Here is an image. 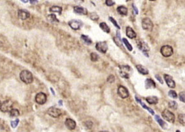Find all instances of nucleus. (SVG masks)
<instances>
[{"mask_svg":"<svg viewBox=\"0 0 185 132\" xmlns=\"http://www.w3.org/2000/svg\"><path fill=\"white\" fill-rule=\"evenodd\" d=\"M21 80L26 84H29L33 82V76L32 74L29 71L24 70L21 71L19 75Z\"/></svg>","mask_w":185,"mask_h":132,"instance_id":"obj_1","label":"nucleus"},{"mask_svg":"<svg viewBox=\"0 0 185 132\" xmlns=\"http://www.w3.org/2000/svg\"><path fill=\"white\" fill-rule=\"evenodd\" d=\"M132 68L129 66H119V73L122 78H130L132 74Z\"/></svg>","mask_w":185,"mask_h":132,"instance_id":"obj_2","label":"nucleus"},{"mask_svg":"<svg viewBox=\"0 0 185 132\" xmlns=\"http://www.w3.org/2000/svg\"><path fill=\"white\" fill-rule=\"evenodd\" d=\"M162 116L165 120L168 121V122L173 124L174 120H175V116L172 112H170L168 110L165 109L162 112Z\"/></svg>","mask_w":185,"mask_h":132,"instance_id":"obj_3","label":"nucleus"},{"mask_svg":"<svg viewBox=\"0 0 185 132\" xmlns=\"http://www.w3.org/2000/svg\"><path fill=\"white\" fill-rule=\"evenodd\" d=\"M142 27L144 30L152 31L153 28V23L149 17H145L142 20Z\"/></svg>","mask_w":185,"mask_h":132,"instance_id":"obj_4","label":"nucleus"},{"mask_svg":"<svg viewBox=\"0 0 185 132\" xmlns=\"http://www.w3.org/2000/svg\"><path fill=\"white\" fill-rule=\"evenodd\" d=\"M160 52L163 56L165 57H170L173 54V49L170 46H163L160 49Z\"/></svg>","mask_w":185,"mask_h":132,"instance_id":"obj_5","label":"nucleus"},{"mask_svg":"<svg viewBox=\"0 0 185 132\" xmlns=\"http://www.w3.org/2000/svg\"><path fill=\"white\" fill-rule=\"evenodd\" d=\"M13 103L11 100H6L1 103L0 110L3 112H10L13 109Z\"/></svg>","mask_w":185,"mask_h":132,"instance_id":"obj_6","label":"nucleus"},{"mask_svg":"<svg viewBox=\"0 0 185 132\" xmlns=\"http://www.w3.org/2000/svg\"><path fill=\"white\" fill-rule=\"evenodd\" d=\"M95 47L98 51L101 53H103V54L106 53L107 49H108V46L106 41H101V42H97Z\"/></svg>","mask_w":185,"mask_h":132,"instance_id":"obj_7","label":"nucleus"},{"mask_svg":"<svg viewBox=\"0 0 185 132\" xmlns=\"http://www.w3.org/2000/svg\"><path fill=\"white\" fill-rule=\"evenodd\" d=\"M47 113H48V115H50V117H53V118H58V117H59L62 115V111L59 109L52 107L49 108L48 109Z\"/></svg>","mask_w":185,"mask_h":132,"instance_id":"obj_8","label":"nucleus"},{"mask_svg":"<svg viewBox=\"0 0 185 132\" xmlns=\"http://www.w3.org/2000/svg\"><path fill=\"white\" fill-rule=\"evenodd\" d=\"M137 46H138L140 50H141L143 52L145 56H147V57H149V55L147 54V52L149 51L150 49H149V46L147 45V43H145L142 41H137Z\"/></svg>","mask_w":185,"mask_h":132,"instance_id":"obj_9","label":"nucleus"},{"mask_svg":"<svg viewBox=\"0 0 185 132\" xmlns=\"http://www.w3.org/2000/svg\"><path fill=\"white\" fill-rule=\"evenodd\" d=\"M35 100L38 104L43 105L47 101V95H46L45 93L39 92L35 95Z\"/></svg>","mask_w":185,"mask_h":132,"instance_id":"obj_10","label":"nucleus"},{"mask_svg":"<svg viewBox=\"0 0 185 132\" xmlns=\"http://www.w3.org/2000/svg\"><path fill=\"white\" fill-rule=\"evenodd\" d=\"M117 94L122 99H126L129 97V92L126 87L121 85L119 86L118 89H117Z\"/></svg>","mask_w":185,"mask_h":132,"instance_id":"obj_11","label":"nucleus"},{"mask_svg":"<svg viewBox=\"0 0 185 132\" xmlns=\"http://www.w3.org/2000/svg\"><path fill=\"white\" fill-rule=\"evenodd\" d=\"M164 78H165V81L166 82L167 85H168L170 88L171 89L175 88L176 87L175 82L174 81L172 76H171V75H168V74H165V75H164Z\"/></svg>","mask_w":185,"mask_h":132,"instance_id":"obj_12","label":"nucleus"},{"mask_svg":"<svg viewBox=\"0 0 185 132\" xmlns=\"http://www.w3.org/2000/svg\"><path fill=\"white\" fill-rule=\"evenodd\" d=\"M68 25L71 29H74V30H78V29H80V28L82 26V23L78 20H72L68 22Z\"/></svg>","mask_w":185,"mask_h":132,"instance_id":"obj_13","label":"nucleus"},{"mask_svg":"<svg viewBox=\"0 0 185 132\" xmlns=\"http://www.w3.org/2000/svg\"><path fill=\"white\" fill-rule=\"evenodd\" d=\"M65 124V126L67 127V128L70 130H74V129L76 128V126H77L75 121L71 119V118H67V119H66Z\"/></svg>","mask_w":185,"mask_h":132,"instance_id":"obj_14","label":"nucleus"},{"mask_svg":"<svg viewBox=\"0 0 185 132\" xmlns=\"http://www.w3.org/2000/svg\"><path fill=\"white\" fill-rule=\"evenodd\" d=\"M18 17L22 20H27L30 17V13L26 10H19L18 11Z\"/></svg>","mask_w":185,"mask_h":132,"instance_id":"obj_15","label":"nucleus"},{"mask_svg":"<svg viewBox=\"0 0 185 132\" xmlns=\"http://www.w3.org/2000/svg\"><path fill=\"white\" fill-rule=\"evenodd\" d=\"M126 35L130 39H134V38H136L137 37L135 31L133 30L132 28L129 27V26H127L126 28Z\"/></svg>","mask_w":185,"mask_h":132,"instance_id":"obj_16","label":"nucleus"},{"mask_svg":"<svg viewBox=\"0 0 185 132\" xmlns=\"http://www.w3.org/2000/svg\"><path fill=\"white\" fill-rule=\"evenodd\" d=\"M74 12L77 14H83V15H86L88 13V11L86 8L81 6H76L74 7Z\"/></svg>","mask_w":185,"mask_h":132,"instance_id":"obj_17","label":"nucleus"},{"mask_svg":"<svg viewBox=\"0 0 185 132\" xmlns=\"http://www.w3.org/2000/svg\"><path fill=\"white\" fill-rule=\"evenodd\" d=\"M156 87V84L151 78H147L145 81V88L147 89H155Z\"/></svg>","mask_w":185,"mask_h":132,"instance_id":"obj_18","label":"nucleus"},{"mask_svg":"<svg viewBox=\"0 0 185 132\" xmlns=\"http://www.w3.org/2000/svg\"><path fill=\"white\" fill-rule=\"evenodd\" d=\"M136 68L137 71L141 74H143V75H147V74H149V70L145 67L142 66V65H137Z\"/></svg>","mask_w":185,"mask_h":132,"instance_id":"obj_19","label":"nucleus"},{"mask_svg":"<svg viewBox=\"0 0 185 132\" xmlns=\"http://www.w3.org/2000/svg\"><path fill=\"white\" fill-rule=\"evenodd\" d=\"M155 120L157 121L158 123H159L160 126L162 128L166 129V128H167L166 124L163 120L162 119V118H160V117L159 116V115H155Z\"/></svg>","mask_w":185,"mask_h":132,"instance_id":"obj_20","label":"nucleus"},{"mask_svg":"<svg viewBox=\"0 0 185 132\" xmlns=\"http://www.w3.org/2000/svg\"><path fill=\"white\" fill-rule=\"evenodd\" d=\"M117 11L119 13V14H121V15L126 16L127 15L128 10L127 8L126 7L124 6H119L117 7Z\"/></svg>","mask_w":185,"mask_h":132,"instance_id":"obj_21","label":"nucleus"},{"mask_svg":"<svg viewBox=\"0 0 185 132\" xmlns=\"http://www.w3.org/2000/svg\"><path fill=\"white\" fill-rule=\"evenodd\" d=\"M135 100H136V101H137V102H138V103H139L140 104H141V105H142V106L143 107V108H144L145 109H147V110H148L149 112L152 114V115H154V113H155L154 111H153V110H152V109H150V108L148 107H147V105L145 104V103H142V101H141V100H140V99H138V98L137 97H136V96H135Z\"/></svg>","mask_w":185,"mask_h":132,"instance_id":"obj_22","label":"nucleus"},{"mask_svg":"<svg viewBox=\"0 0 185 132\" xmlns=\"http://www.w3.org/2000/svg\"><path fill=\"white\" fill-rule=\"evenodd\" d=\"M146 101L149 104H156L159 102V99L155 96H152V97H148L146 98Z\"/></svg>","mask_w":185,"mask_h":132,"instance_id":"obj_23","label":"nucleus"},{"mask_svg":"<svg viewBox=\"0 0 185 132\" xmlns=\"http://www.w3.org/2000/svg\"><path fill=\"white\" fill-rule=\"evenodd\" d=\"M99 27L101 28V29H102L104 32H106V33H109L110 32L109 27L106 24V23H104V22H103V23H101L99 24Z\"/></svg>","mask_w":185,"mask_h":132,"instance_id":"obj_24","label":"nucleus"},{"mask_svg":"<svg viewBox=\"0 0 185 132\" xmlns=\"http://www.w3.org/2000/svg\"><path fill=\"white\" fill-rule=\"evenodd\" d=\"M50 11L53 12V13H58L59 14H62V8L60 6H53L50 8Z\"/></svg>","mask_w":185,"mask_h":132,"instance_id":"obj_25","label":"nucleus"},{"mask_svg":"<svg viewBox=\"0 0 185 132\" xmlns=\"http://www.w3.org/2000/svg\"><path fill=\"white\" fill-rule=\"evenodd\" d=\"M81 39L83 40V42H84L85 44H88V45H90V44H92V41L90 38H89L88 36L86 35H81Z\"/></svg>","mask_w":185,"mask_h":132,"instance_id":"obj_26","label":"nucleus"},{"mask_svg":"<svg viewBox=\"0 0 185 132\" xmlns=\"http://www.w3.org/2000/svg\"><path fill=\"white\" fill-rule=\"evenodd\" d=\"M47 19L49 21L52 22V23H59V21L57 18L56 15L54 14H51L50 15L47 16Z\"/></svg>","mask_w":185,"mask_h":132,"instance_id":"obj_27","label":"nucleus"},{"mask_svg":"<svg viewBox=\"0 0 185 132\" xmlns=\"http://www.w3.org/2000/svg\"><path fill=\"white\" fill-rule=\"evenodd\" d=\"M10 115L12 117H18L19 115V111L17 109H13L10 112Z\"/></svg>","mask_w":185,"mask_h":132,"instance_id":"obj_28","label":"nucleus"},{"mask_svg":"<svg viewBox=\"0 0 185 132\" xmlns=\"http://www.w3.org/2000/svg\"><path fill=\"white\" fill-rule=\"evenodd\" d=\"M90 58H91V61L96 62L98 60L99 57V56L96 54V53L92 52V53H91V54H90Z\"/></svg>","mask_w":185,"mask_h":132,"instance_id":"obj_29","label":"nucleus"},{"mask_svg":"<svg viewBox=\"0 0 185 132\" xmlns=\"http://www.w3.org/2000/svg\"><path fill=\"white\" fill-rule=\"evenodd\" d=\"M168 106H169V107L171 108V109L176 110L178 108V103L175 101H170L168 103Z\"/></svg>","mask_w":185,"mask_h":132,"instance_id":"obj_30","label":"nucleus"},{"mask_svg":"<svg viewBox=\"0 0 185 132\" xmlns=\"http://www.w3.org/2000/svg\"><path fill=\"white\" fill-rule=\"evenodd\" d=\"M123 42L125 44V45H126V46L127 47V49L129 50V51H132V49H133V48H132V46L130 44L129 41H128L126 39V38H123Z\"/></svg>","mask_w":185,"mask_h":132,"instance_id":"obj_31","label":"nucleus"},{"mask_svg":"<svg viewBox=\"0 0 185 132\" xmlns=\"http://www.w3.org/2000/svg\"><path fill=\"white\" fill-rule=\"evenodd\" d=\"M185 116H184V114H180V115H178V120H179V122L180 123V124L183 125H184V124H185Z\"/></svg>","mask_w":185,"mask_h":132,"instance_id":"obj_32","label":"nucleus"},{"mask_svg":"<svg viewBox=\"0 0 185 132\" xmlns=\"http://www.w3.org/2000/svg\"><path fill=\"white\" fill-rule=\"evenodd\" d=\"M168 95H169L170 97L173 98V99H177V97H178L177 92H176L174 90H170V91L168 92Z\"/></svg>","mask_w":185,"mask_h":132,"instance_id":"obj_33","label":"nucleus"},{"mask_svg":"<svg viewBox=\"0 0 185 132\" xmlns=\"http://www.w3.org/2000/svg\"><path fill=\"white\" fill-rule=\"evenodd\" d=\"M109 20L110 21H111V23H113V24H114V26H116V27L117 28V29H120V26H119L118 24H117V22H116V21L113 18V17H109Z\"/></svg>","mask_w":185,"mask_h":132,"instance_id":"obj_34","label":"nucleus"},{"mask_svg":"<svg viewBox=\"0 0 185 132\" xmlns=\"http://www.w3.org/2000/svg\"><path fill=\"white\" fill-rule=\"evenodd\" d=\"M90 17H91V19L93 21H98V20H99V16H98V14L95 13H91V14Z\"/></svg>","mask_w":185,"mask_h":132,"instance_id":"obj_35","label":"nucleus"},{"mask_svg":"<svg viewBox=\"0 0 185 132\" xmlns=\"http://www.w3.org/2000/svg\"><path fill=\"white\" fill-rule=\"evenodd\" d=\"M19 122V120L18 119V118L16 119L14 121H11V127L14 128H16V127L17 126V125H18Z\"/></svg>","mask_w":185,"mask_h":132,"instance_id":"obj_36","label":"nucleus"},{"mask_svg":"<svg viewBox=\"0 0 185 132\" xmlns=\"http://www.w3.org/2000/svg\"><path fill=\"white\" fill-rule=\"evenodd\" d=\"M114 81H115V77L113 75H110L109 76L107 77V81L109 83H110V84H112V83L114 82Z\"/></svg>","mask_w":185,"mask_h":132,"instance_id":"obj_37","label":"nucleus"},{"mask_svg":"<svg viewBox=\"0 0 185 132\" xmlns=\"http://www.w3.org/2000/svg\"><path fill=\"white\" fill-rule=\"evenodd\" d=\"M105 3L108 6H112L115 4V1H113V0H107L105 1Z\"/></svg>","mask_w":185,"mask_h":132,"instance_id":"obj_38","label":"nucleus"},{"mask_svg":"<svg viewBox=\"0 0 185 132\" xmlns=\"http://www.w3.org/2000/svg\"><path fill=\"white\" fill-rule=\"evenodd\" d=\"M179 98H180V100H181V102H184V92H181L179 93Z\"/></svg>","mask_w":185,"mask_h":132,"instance_id":"obj_39","label":"nucleus"},{"mask_svg":"<svg viewBox=\"0 0 185 132\" xmlns=\"http://www.w3.org/2000/svg\"><path fill=\"white\" fill-rule=\"evenodd\" d=\"M155 78H156V79L158 80V81H159L161 83V84H163V80H162V77H161L160 75H155Z\"/></svg>","mask_w":185,"mask_h":132,"instance_id":"obj_40","label":"nucleus"},{"mask_svg":"<svg viewBox=\"0 0 185 132\" xmlns=\"http://www.w3.org/2000/svg\"><path fill=\"white\" fill-rule=\"evenodd\" d=\"M132 8H133V11L134 12V13H135V14H138V10H137V7L135 6L134 4H132Z\"/></svg>","mask_w":185,"mask_h":132,"instance_id":"obj_41","label":"nucleus"},{"mask_svg":"<svg viewBox=\"0 0 185 132\" xmlns=\"http://www.w3.org/2000/svg\"><path fill=\"white\" fill-rule=\"evenodd\" d=\"M30 2L31 3H37V1H30Z\"/></svg>","mask_w":185,"mask_h":132,"instance_id":"obj_42","label":"nucleus"},{"mask_svg":"<svg viewBox=\"0 0 185 132\" xmlns=\"http://www.w3.org/2000/svg\"><path fill=\"white\" fill-rule=\"evenodd\" d=\"M50 90H51V91H52V93H53V95H55V92H54V91H53V89H52V88H50Z\"/></svg>","mask_w":185,"mask_h":132,"instance_id":"obj_43","label":"nucleus"},{"mask_svg":"<svg viewBox=\"0 0 185 132\" xmlns=\"http://www.w3.org/2000/svg\"><path fill=\"white\" fill-rule=\"evenodd\" d=\"M59 103H60V105H62V100H60V101L59 102Z\"/></svg>","mask_w":185,"mask_h":132,"instance_id":"obj_44","label":"nucleus"},{"mask_svg":"<svg viewBox=\"0 0 185 132\" xmlns=\"http://www.w3.org/2000/svg\"><path fill=\"white\" fill-rule=\"evenodd\" d=\"M22 1V2H24V3H27V1Z\"/></svg>","mask_w":185,"mask_h":132,"instance_id":"obj_45","label":"nucleus"},{"mask_svg":"<svg viewBox=\"0 0 185 132\" xmlns=\"http://www.w3.org/2000/svg\"><path fill=\"white\" fill-rule=\"evenodd\" d=\"M100 132H109V131H100Z\"/></svg>","mask_w":185,"mask_h":132,"instance_id":"obj_46","label":"nucleus"},{"mask_svg":"<svg viewBox=\"0 0 185 132\" xmlns=\"http://www.w3.org/2000/svg\"><path fill=\"white\" fill-rule=\"evenodd\" d=\"M176 132H180V130H177V131H176Z\"/></svg>","mask_w":185,"mask_h":132,"instance_id":"obj_47","label":"nucleus"},{"mask_svg":"<svg viewBox=\"0 0 185 132\" xmlns=\"http://www.w3.org/2000/svg\"><path fill=\"white\" fill-rule=\"evenodd\" d=\"M1 102L0 101V107H1Z\"/></svg>","mask_w":185,"mask_h":132,"instance_id":"obj_48","label":"nucleus"}]
</instances>
